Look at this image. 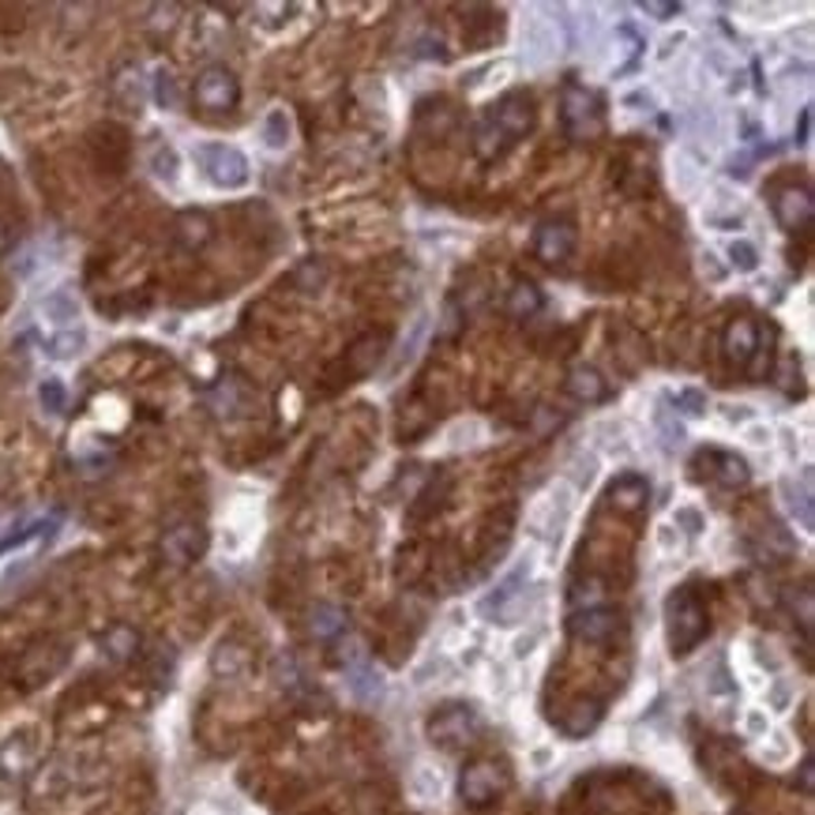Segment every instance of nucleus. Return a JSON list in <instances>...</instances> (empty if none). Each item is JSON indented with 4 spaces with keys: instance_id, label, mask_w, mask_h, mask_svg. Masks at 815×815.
Returning <instances> with one entry per match:
<instances>
[{
    "instance_id": "nucleus-1",
    "label": "nucleus",
    "mask_w": 815,
    "mask_h": 815,
    "mask_svg": "<svg viewBox=\"0 0 815 815\" xmlns=\"http://www.w3.org/2000/svg\"><path fill=\"white\" fill-rule=\"evenodd\" d=\"M665 627H670V650L676 658L691 654L706 639L711 613H706L696 586H680V590L670 594V601H665Z\"/></svg>"
},
{
    "instance_id": "nucleus-2",
    "label": "nucleus",
    "mask_w": 815,
    "mask_h": 815,
    "mask_svg": "<svg viewBox=\"0 0 815 815\" xmlns=\"http://www.w3.org/2000/svg\"><path fill=\"white\" fill-rule=\"evenodd\" d=\"M560 125H564L568 140H575V143L598 140L601 128H606L598 94H590L578 84H564V94H560Z\"/></svg>"
},
{
    "instance_id": "nucleus-3",
    "label": "nucleus",
    "mask_w": 815,
    "mask_h": 815,
    "mask_svg": "<svg viewBox=\"0 0 815 815\" xmlns=\"http://www.w3.org/2000/svg\"><path fill=\"white\" fill-rule=\"evenodd\" d=\"M481 737V718L474 706L467 703H444L440 711H432L429 718V740L440 744L444 752H459V748L474 744Z\"/></svg>"
},
{
    "instance_id": "nucleus-4",
    "label": "nucleus",
    "mask_w": 815,
    "mask_h": 815,
    "mask_svg": "<svg viewBox=\"0 0 815 815\" xmlns=\"http://www.w3.org/2000/svg\"><path fill=\"white\" fill-rule=\"evenodd\" d=\"M195 162H200V169L207 174V181L218 184V189H241V184L249 181V158L230 143L195 147Z\"/></svg>"
},
{
    "instance_id": "nucleus-5",
    "label": "nucleus",
    "mask_w": 815,
    "mask_h": 815,
    "mask_svg": "<svg viewBox=\"0 0 815 815\" xmlns=\"http://www.w3.org/2000/svg\"><path fill=\"white\" fill-rule=\"evenodd\" d=\"M192 98L203 113H230L241 102V84L226 64H211V68H203L195 76Z\"/></svg>"
},
{
    "instance_id": "nucleus-6",
    "label": "nucleus",
    "mask_w": 815,
    "mask_h": 815,
    "mask_svg": "<svg viewBox=\"0 0 815 815\" xmlns=\"http://www.w3.org/2000/svg\"><path fill=\"white\" fill-rule=\"evenodd\" d=\"M508 789V774L493 760H474L459 774V797L467 808H488Z\"/></svg>"
},
{
    "instance_id": "nucleus-7",
    "label": "nucleus",
    "mask_w": 815,
    "mask_h": 815,
    "mask_svg": "<svg viewBox=\"0 0 815 815\" xmlns=\"http://www.w3.org/2000/svg\"><path fill=\"white\" fill-rule=\"evenodd\" d=\"M158 552H162V560H166V564L189 568L203 557V552H207V530H203L200 523L169 526L166 534H162V542H158Z\"/></svg>"
},
{
    "instance_id": "nucleus-8",
    "label": "nucleus",
    "mask_w": 815,
    "mask_h": 815,
    "mask_svg": "<svg viewBox=\"0 0 815 815\" xmlns=\"http://www.w3.org/2000/svg\"><path fill=\"white\" fill-rule=\"evenodd\" d=\"M534 117H537L534 98L519 91V94L500 98V102L493 105V117H488V125H493L508 143H515V140H523L530 128H534Z\"/></svg>"
},
{
    "instance_id": "nucleus-9",
    "label": "nucleus",
    "mask_w": 815,
    "mask_h": 815,
    "mask_svg": "<svg viewBox=\"0 0 815 815\" xmlns=\"http://www.w3.org/2000/svg\"><path fill=\"white\" fill-rule=\"evenodd\" d=\"M575 226L564 222V218H552V222H542L534 233V256L549 267H560L572 259L575 252Z\"/></svg>"
},
{
    "instance_id": "nucleus-10",
    "label": "nucleus",
    "mask_w": 815,
    "mask_h": 815,
    "mask_svg": "<svg viewBox=\"0 0 815 815\" xmlns=\"http://www.w3.org/2000/svg\"><path fill=\"white\" fill-rule=\"evenodd\" d=\"M812 215H815V203H812L808 184H789V189L774 192V218H778L789 233H808Z\"/></svg>"
},
{
    "instance_id": "nucleus-11",
    "label": "nucleus",
    "mask_w": 815,
    "mask_h": 815,
    "mask_svg": "<svg viewBox=\"0 0 815 815\" xmlns=\"http://www.w3.org/2000/svg\"><path fill=\"white\" fill-rule=\"evenodd\" d=\"M722 349H725V361H729L733 369H740V372L752 369V357L760 354V328H755V320L737 316V320L725 323Z\"/></svg>"
},
{
    "instance_id": "nucleus-12",
    "label": "nucleus",
    "mask_w": 815,
    "mask_h": 815,
    "mask_svg": "<svg viewBox=\"0 0 815 815\" xmlns=\"http://www.w3.org/2000/svg\"><path fill=\"white\" fill-rule=\"evenodd\" d=\"M568 627H572V635L578 642H594V647H598V642L616 639V632L624 627V616L606 606H586L583 613H572Z\"/></svg>"
},
{
    "instance_id": "nucleus-13",
    "label": "nucleus",
    "mask_w": 815,
    "mask_h": 815,
    "mask_svg": "<svg viewBox=\"0 0 815 815\" xmlns=\"http://www.w3.org/2000/svg\"><path fill=\"white\" fill-rule=\"evenodd\" d=\"M38 763V737L35 733H15L0 744V778L15 781L23 774H30Z\"/></svg>"
},
{
    "instance_id": "nucleus-14",
    "label": "nucleus",
    "mask_w": 815,
    "mask_h": 815,
    "mask_svg": "<svg viewBox=\"0 0 815 815\" xmlns=\"http://www.w3.org/2000/svg\"><path fill=\"white\" fill-rule=\"evenodd\" d=\"M696 467H706V477L722 488H744L748 485V462L733 451H703L696 459Z\"/></svg>"
},
{
    "instance_id": "nucleus-15",
    "label": "nucleus",
    "mask_w": 815,
    "mask_h": 815,
    "mask_svg": "<svg viewBox=\"0 0 815 815\" xmlns=\"http://www.w3.org/2000/svg\"><path fill=\"white\" fill-rule=\"evenodd\" d=\"M384 349H387V335L357 339L354 346L346 349V377L361 380V377H369V372H377V365L384 361Z\"/></svg>"
},
{
    "instance_id": "nucleus-16",
    "label": "nucleus",
    "mask_w": 815,
    "mask_h": 815,
    "mask_svg": "<svg viewBox=\"0 0 815 815\" xmlns=\"http://www.w3.org/2000/svg\"><path fill=\"white\" fill-rule=\"evenodd\" d=\"M606 500L613 504L616 511H624V515H635V511H642V508H647V500H650L647 477H639V474H621V477L613 481V485H609Z\"/></svg>"
},
{
    "instance_id": "nucleus-17",
    "label": "nucleus",
    "mask_w": 815,
    "mask_h": 815,
    "mask_svg": "<svg viewBox=\"0 0 815 815\" xmlns=\"http://www.w3.org/2000/svg\"><path fill=\"white\" fill-rule=\"evenodd\" d=\"M308 632L320 642H335L342 635H349V613L342 606H331V601H320V606L308 613Z\"/></svg>"
},
{
    "instance_id": "nucleus-18",
    "label": "nucleus",
    "mask_w": 815,
    "mask_h": 815,
    "mask_svg": "<svg viewBox=\"0 0 815 815\" xmlns=\"http://www.w3.org/2000/svg\"><path fill=\"white\" fill-rule=\"evenodd\" d=\"M564 391L575 398V403H601V398L609 395V384L601 380L598 369H590V365H575V369H568V377H564Z\"/></svg>"
},
{
    "instance_id": "nucleus-19",
    "label": "nucleus",
    "mask_w": 815,
    "mask_h": 815,
    "mask_svg": "<svg viewBox=\"0 0 815 815\" xmlns=\"http://www.w3.org/2000/svg\"><path fill=\"white\" fill-rule=\"evenodd\" d=\"M174 238L184 252H200L203 244L215 238V226H211V218L200 215V211H184L174 222Z\"/></svg>"
},
{
    "instance_id": "nucleus-20",
    "label": "nucleus",
    "mask_w": 815,
    "mask_h": 815,
    "mask_svg": "<svg viewBox=\"0 0 815 815\" xmlns=\"http://www.w3.org/2000/svg\"><path fill=\"white\" fill-rule=\"evenodd\" d=\"M140 647H143V639H140V632H136L132 624H113V627H105V635H102V650H105V658H113V662H136V654H140Z\"/></svg>"
},
{
    "instance_id": "nucleus-21",
    "label": "nucleus",
    "mask_w": 815,
    "mask_h": 815,
    "mask_svg": "<svg viewBox=\"0 0 815 815\" xmlns=\"http://www.w3.org/2000/svg\"><path fill=\"white\" fill-rule=\"evenodd\" d=\"M542 305H545L542 290H537L530 279H519L515 286L508 290V301H504L511 320H534V316L542 313Z\"/></svg>"
},
{
    "instance_id": "nucleus-22",
    "label": "nucleus",
    "mask_w": 815,
    "mask_h": 815,
    "mask_svg": "<svg viewBox=\"0 0 815 815\" xmlns=\"http://www.w3.org/2000/svg\"><path fill=\"white\" fill-rule=\"evenodd\" d=\"M598 722H601V703H594V699L586 703L583 699V703H575L572 711L560 718V729H564L568 737H586Z\"/></svg>"
},
{
    "instance_id": "nucleus-23",
    "label": "nucleus",
    "mask_w": 815,
    "mask_h": 815,
    "mask_svg": "<svg viewBox=\"0 0 815 815\" xmlns=\"http://www.w3.org/2000/svg\"><path fill=\"white\" fill-rule=\"evenodd\" d=\"M215 673L218 676H241L249 670V650L238 647V642H222V647L215 650Z\"/></svg>"
},
{
    "instance_id": "nucleus-24",
    "label": "nucleus",
    "mask_w": 815,
    "mask_h": 815,
    "mask_svg": "<svg viewBox=\"0 0 815 815\" xmlns=\"http://www.w3.org/2000/svg\"><path fill=\"white\" fill-rule=\"evenodd\" d=\"M38 398H42V406L49 413H64L68 410V391H64L61 380H46L42 387H38Z\"/></svg>"
},
{
    "instance_id": "nucleus-25",
    "label": "nucleus",
    "mask_w": 815,
    "mask_h": 815,
    "mask_svg": "<svg viewBox=\"0 0 815 815\" xmlns=\"http://www.w3.org/2000/svg\"><path fill=\"white\" fill-rule=\"evenodd\" d=\"M729 259H733V267H737V271H755V267H760V252H755L748 241H733L729 244Z\"/></svg>"
},
{
    "instance_id": "nucleus-26",
    "label": "nucleus",
    "mask_w": 815,
    "mask_h": 815,
    "mask_svg": "<svg viewBox=\"0 0 815 815\" xmlns=\"http://www.w3.org/2000/svg\"><path fill=\"white\" fill-rule=\"evenodd\" d=\"M154 102H158L162 110H177V84L169 72H158V76H154Z\"/></svg>"
},
{
    "instance_id": "nucleus-27",
    "label": "nucleus",
    "mask_w": 815,
    "mask_h": 815,
    "mask_svg": "<svg viewBox=\"0 0 815 815\" xmlns=\"http://www.w3.org/2000/svg\"><path fill=\"white\" fill-rule=\"evenodd\" d=\"M286 136H290V120L282 110H275L271 117H267V147H286Z\"/></svg>"
},
{
    "instance_id": "nucleus-28",
    "label": "nucleus",
    "mask_w": 815,
    "mask_h": 815,
    "mask_svg": "<svg viewBox=\"0 0 815 815\" xmlns=\"http://www.w3.org/2000/svg\"><path fill=\"white\" fill-rule=\"evenodd\" d=\"M79 346H84V335H79V331H68V335H56L53 342H49V354H53V357H72Z\"/></svg>"
},
{
    "instance_id": "nucleus-29",
    "label": "nucleus",
    "mask_w": 815,
    "mask_h": 815,
    "mask_svg": "<svg viewBox=\"0 0 815 815\" xmlns=\"http://www.w3.org/2000/svg\"><path fill=\"white\" fill-rule=\"evenodd\" d=\"M676 406H684V413H691V418L706 413V398L699 395V391H684V395H676Z\"/></svg>"
},
{
    "instance_id": "nucleus-30",
    "label": "nucleus",
    "mask_w": 815,
    "mask_h": 815,
    "mask_svg": "<svg viewBox=\"0 0 815 815\" xmlns=\"http://www.w3.org/2000/svg\"><path fill=\"white\" fill-rule=\"evenodd\" d=\"M642 12L658 15V20H670V15L680 12V4H658V0H642Z\"/></svg>"
},
{
    "instance_id": "nucleus-31",
    "label": "nucleus",
    "mask_w": 815,
    "mask_h": 815,
    "mask_svg": "<svg viewBox=\"0 0 815 815\" xmlns=\"http://www.w3.org/2000/svg\"><path fill=\"white\" fill-rule=\"evenodd\" d=\"M812 778H815V763L804 760V763H801V793H804V797H812Z\"/></svg>"
},
{
    "instance_id": "nucleus-32",
    "label": "nucleus",
    "mask_w": 815,
    "mask_h": 815,
    "mask_svg": "<svg viewBox=\"0 0 815 815\" xmlns=\"http://www.w3.org/2000/svg\"><path fill=\"white\" fill-rule=\"evenodd\" d=\"M676 523H684V526H688V534H696L699 515H696V511H676Z\"/></svg>"
},
{
    "instance_id": "nucleus-33",
    "label": "nucleus",
    "mask_w": 815,
    "mask_h": 815,
    "mask_svg": "<svg viewBox=\"0 0 815 815\" xmlns=\"http://www.w3.org/2000/svg\"><path fill=\"white\" fill-rule=\"evenodd\" d=\"M8 249H12V230H8V226L0 222V256H4Z\"/></svg>"
}]
</instances>
